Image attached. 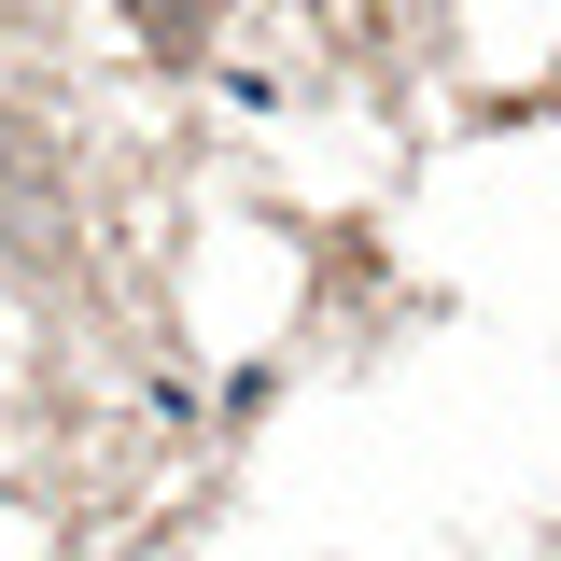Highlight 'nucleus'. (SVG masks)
I'll list each match as a JSON object with an SVG mask.
<instances>
[{
  "instance_id": "1",
  "label": "nucleus",
  "mask_w": 561,
  "mask_h": 561,
  "mask_svg": "<svg viewBox=\"0 0 561 561\" xmlns=\"http://www.w3.org/2000/svg\"><path fill=\"white\" fill-rule=\"evenodd\" d=\"M210 14H225V0H127V28L154 43V57H197V43H210Z\"/></svg>"
}]
</instances>
